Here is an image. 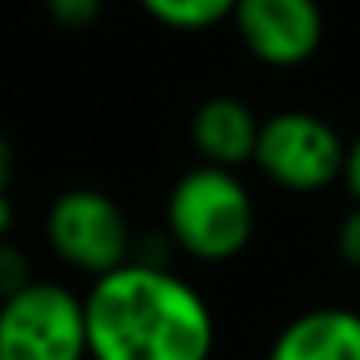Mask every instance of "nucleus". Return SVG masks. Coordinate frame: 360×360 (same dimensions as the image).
Segmentation results:
<instances>
[{"label":"nucleus","mask_w":360,"mask_h":360,"mask_svg":"<svg viewBox=\"0 0 360 360\" xmlns=\"http://www.w3.org/2000/svg\"><path fill=\"white\" fill-rule=\"evenodd\" d=\"M12 174H16V151H12V140L0 132V194H8Z\"/></svg>","instance_id":"4468645a"},{"label":"nucleus","mask_w":360,"mask_h":360,"mask_svg":"<svg viewBox=\"0 0 360 360\" xmlns=\"http://www.w3.org/2000/svg\"><path fill=\"white\" fill-rule=\"evenodd\" d=\"M233 27L256 63L295 70L321 51L326 12L318 0H236Z\"/></svg>","instance_id":"423d86ee"},{"label":"nucleus","mask_w":360,"mask_h":360,"mask_svg":"<svg viewBox=\"0 0 360 360\" xmlns=\"http://www.w3.org/2000/svg\"><path fill=\"white\" fill-rule=\"evenodd\" d=\"M252 163L271 186L287 194H318L341 182L345 140L326 117L306 109H283L259 124V143Z\"/></svg>","instance_id":"39448f33"},{"label":"nucleus","mask_w":360,"mask_h":360,"mask_svg":"<svg viewBox=\"0 0 360 360\" xmlns=\"http://www.w3.org/2000/svg\"><path fill=\"white\" fill-rule=\"evenodd\" d=\"M167 233L198 264H229L252 244L256 202L236 171L198 163L167 194Z\"/></svg>","instance_id":"f03ea898"},{"label":"nucleus","mask_w":360,"mask_h":360,"mask_svg":"<svg viewBox=\"0 0 360 360\" xmlns=\"http://www.w3.org/2000/svg\"><path fill=\"white\" fill-rule=\"evenodd\" d=\"M0 360H89L86 302L55 279H32L0 302Z\"/></svg>","instance_id":"7ed1b4c3"},{"label":"nucleus","mask_w":360,"mask_h":360,"mask_svg":"<svg viewBox=\"0 0 360 360\" xmlns=\"http://www.w3.org/2000/svg\"><path fill=\"white\" fill-rule=\"evenodd\" d=\"M86 302L89 360H210L217 321L194 283L151 259L94 279Z\"/></svg>","instance_id":"f257e3e1"},{"label":"nucleus","mask_w":360,"mask_h":360,"mask_svg":"<svg viewBox=\"0 0 360 360\" xmlns=\"http://www.w3.org/2000/svg\"><path fill=\"white\" fill-rule=\"evenodd\" d=\"M47 248L66 267L101 279L132 259V225L105 190L74 186L51 202L43 221Z\"/></svg>","instance_id":"20e7f679"},{"label":"nucleus","mask_w":360,"mask_h":360,"mask_svg":"<svg viewBox=\"0 0 360 360\" xmlns=\"http://www.w3.org/2000/svg\"><path fill=\"white\" fill-rule=\"evenodd\" d=\"M32 259L24 256V248L12 240H0V302L12 298L16 290H24L32 283Z\"/></svg>","instance_id":"9b49d317"},{"label":"nucleus","mask_w":360,"mask_h":360,"mask_svg":"<svg viewBox=\"0 0 360 360\" xmlns=\"http://www.w3.org/2000/svg\"><path fill=\"white\" fill-rule=\"evenodd\" d=\"M259 124L264 120L252 112V105H244L240 97L221 94L194 109V117H190V143L202 155V163L236 171V167L256 159Z\"/></svg>","instance_id":"0eeeda50"},{"label":"nucleus","mask_w":360,"mask_h":360,"mask_svg":"<svg viewBox=\"0 0 360 360\" xmlns=\"http://www.w3.org/2000/svg\"><path fill=\"white\" fill-rule=\"evenodd\" d=\"M140 8L171 32H210L233 20L236 0H140Z\"/></svg>","instance_id":"1a4fd4ad"},{"label":"nucleus","mask_w":360,"mask_h":360,"mask_svg":"<svg viewBox=\"0 0 360 360\" xmlns=\"http://www.w3.org/2000/svg\"><path fill=\"white\" fill-rule=\"evenodd\" d=\"M267 360H360V310L314 306L275 333Z\"/></svg>","instance_id":"6e6552de"},{"label":"nucleus","mask_w":360,"mask_h":360,"mask_svg":"<svg viewBox=\"0 0 360 360\" xmlns=\"http://www.w3.org/2000/svg\"><path fill=\"white\" fill-rule=\"evenodd\" d=\"M337 256L345 267L360 271V205H352L337 225Z\"/></svg>","instance_id":"f8f14e48"},{"label":"nucleus","mask_w":360,"mask_h":360,"mask_svg":"<svg viewBox=\"0 0 360 360\" xmlns=\"http://www.w3.org/2000/svg\"><path fill=\"white\" fill-rule=\"evenodd\" d=\"M47 8V20L63 32H86L101 20L105 0H43Z\"/></svg>","instance_id":"9d476101"},{"label":"nucleus","mask_w":360,"mask_h":360,"mask_svg":"<svg viewBox=\"0 0 360 360\" xmlns=\"http://www.w3.org/2000/svg\"><path fill=\"white\" fill-rule=\"evenodd\" d=\"M345 190L352 194V202L360 205V136L352 143H345V171H341Z\"/></svg>","instance_id":"ddd939ff"},{"label":"nucleus","mask_w":360,"mask_h":360,"mask_svg":"<svg viewBox=\"0 0 360 360\" xmlns=\"http://www.w3.org/2000/svg\"><path fill=\"white\" fill-rule=\"evenodd\" d=\"M12 225H16V205H12L8 194H0V240H8Z\"/></svg>","instance_id":"2eb2a0df"}]
</instances>
